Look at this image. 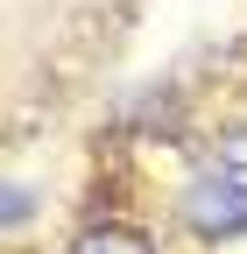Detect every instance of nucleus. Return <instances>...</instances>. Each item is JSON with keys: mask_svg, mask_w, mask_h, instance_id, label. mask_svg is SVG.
Returning <instances> with one entry per match:
<instances>
[{"mask_svg": "<svg viewBox=\"0 0 247 254\" xmlns=\"http://www.w3.org/2000/svg\"><path fill=\"white\" fill-rule=\"evenodd\" d=\"M184 219H191L205 240H233V233H247V198L226 177H198L184 190Z\"/></svg>", "mask_w": 247, "mask_h": 254, "instance_id": "obj_1", "label": "nucleus"}, {"mask_svg": "<svg viewBox=\"0 0 247 254\" xmlns=\"http://www.w3.org/2000/svg\"><path fill=\"white\" fill-rule=\"evenodd\" d=\"M71 254H156V247H148V233H134V226H92V233H78Z\"/></svg>", "mask_w": 247, "mask_h": 254, "instance_id": "obj_2", "label": "nucleus"}, {"mask_svg": "<svg viewBox=\"0 0 247 254\" xmlns=\"http://www.w3.org/2000/svg\"><path fill=\"white\" fill-rule=\"evenodd\" d=\"M21 219H28V190H21V184H7V226H21Z\"/></svg>", "mask_w": 247, "mask_h": 254, "instance_id": "obj_4", "label": "nucleus"}, {"mask_svg": "<svg viewBox=\"0 0 247 254\" xmlns=\"http://www.w3.org/2000/svg\"><path fill=\"white\" fill-rule=\"evenodd\" d=\"M219 177H226L240 198H247V127H233V134L219 141Z\"/></svg>", "mask_w": 247, "mask_h": 254, "instance_id": "obj_3", "label": "nucleus"}]
</instances>
